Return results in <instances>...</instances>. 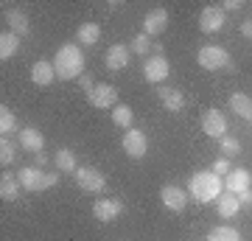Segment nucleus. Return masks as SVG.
Wrapping results in <instances>:
<instances>
[{"label": "nucleus", "mask_w": 252, "mask_h": 241, "mask_svg": "<svg viewBox=\"0 0 252 241\" xmlns=\"http://www.w3.org/2000/svg\"><path fill=\"white\" fill-rule=\"evenodd\" d=\"M219 143H221V152H224V157H235V154H241V143L235 140V138H227V135H224Z\"/></svg>", "instance_id": "nucleus-31"}, {"label": "nucleus", "mask_w": 252, "mask_h": 241, "mask_svg": "<svg viewBox=\"0 0 252 241\" xmlns=\"http://www.w3.org/2000/svg\"><path fill=\"white\" fill-rule=\"evenodd\" d=\"M129 56H132V51H129V45H109L107 48V56H104V62H107L109 70H124L126 65H129Z\"/></svg>", "instance_id": "nucleus-16"}, {"label": "nucleus", "mask_w": 252, "mask_h": 241, "mask_svg": "<svg viewBox=\"0 0 252 241\" xmlns=\"http://www.w3.org/2000/svg\"><path fill=\"white\" fill-rule=\"evenodd\" d=\"M207 241H241V233L230 227V224H219L207 233Z\"/></svg>", "instance_id": "nucleus-27"}, {"label": "nucleus", "mask_w": 252, "mask_h": 241, "mask_svg": "<svg viewBox=\"0 0 252 241\" xmlns=\"http://www.w3.org/2000/svg\"><path fill=\"white\" fill-rule=\"evenodd\" d=\"M230 109H233L238 118H244V121H252V99L250 96L233 93V96H230Z\"/></svg>", "instance_id": "nucleus-22"}, {"label": "nucleus", "mask_w": 252, "mask_h": 241, "mask_svg": "<svg viewBox=\"0 0 252 241\" xmlns=\"http://www.w3.org/2000/svg\"><path fill=\"white\" fill-rule=\"evenodd\" d=\"M79 84H81V90H84L87 96H90V93H93V87H95V84H93V79H90V76H87V73H84V76H81V79H79Z\"/></svg>", "instance_id": "nucleus-35"}, {"label": "nucleus", "mask_w": 252, "mask_h": 241, "mask_svg": "<svg viewBox=\"0 0 252 241\" xmlns=\"http://www.w3.org/2000/svg\"><path fill=\"white\" fill-rule=\"evenodd\" d=\"M20 191H23L20 179L14 174H3V179H0V197L6 202H14V199H20Z\"/></svg>", "instance_id": "nucleus-23"}, {"label": "nucleus", "mask_w": 252, "mask_h": 241, "mask_svg": "<svg viewBox=\"0 0 252 241\" xmlns=\"http://www.w3.org/2000/svg\"><path fill=\"white\" fill-rule=\"evenodd\" d=\"M73 179H76V185H79L81 191H87V194H101V191H107L104 174H101L98 169H90V166H79L76 174H73Z\"/></svg>", "instance_id": "nucleus-5"}, {"label": "nucleus", "mask_w": 252, "mask_h": 241, "mask_svg": "<svg viewBox=\"0 0 252 241\" xmlns=\"http://www.w3.org/2000/svg\"><path fill=\"white\" fill-rule=\"evenodd\" d=\"M160 101H162V107L168 109V112H180V109L185 107V96H182L177 87H168V84L160 87Z\"/></svg>", "instance_id": "nucleus-19"}, {"label": "nucleus", "mask_w": 252, "mask_h": 241, "mask_svg": "<svg viewBox=\"0 0 252 241\" xmlns=\"http://www.w3.org/2000/svg\"><path fill=\"white\" fill-rule=\"evenodd\" d=\"M112 124L121 126V129H132V124H135V112H132V107L118 104V107L112 109Z\"/></svg>", "instance_id": "nucleus-26"}, {"label": "nucleus", "mask_w": 252, "mask_h": 241, "mask_svg": "<svg viewBox=\"0 0 252 241\" xmlns=\"http://www.w3.org/2000/svg\"><path fill=\"white\" fill-rule=\"evenodd\" d=\"M121 146H124V152L129 154V157H135V160H140V157L149 152V140H146V135L140 132V129H126Z\"/></svg>", "instance_id": "nucleus-9"}, {"label": "nucleus", "mask_w": 252, "mask_h": 241, "mask_svg": "<svg viewBox=\"0 0 252 241\" xmlns=\"http://www.w3.org/2000/svg\"><path fill=\"white\" fill-rule=\"evenodd\" d=\"M250 185H252V177H250L247 169H233L224 179V188L230 191V194H241V191H247Z\"/></svg>", "instance_id": "nucleus-18"}, {"label": "nucleus", "mask_w": 252, "mask_h": 241, "mask_svg": "<svg viewBox=\"0 0 252 241\" xmlns=\"http://www.w3.org/2000/svg\"><path fill=\"white\" fill-rule=\"evenodd\" d=\"M101 36V28L98 23H81L79 31H76V39H79L81 45H95Z\"/></svg>", "instance_id": "nucleus-25"}, {"label": "nucleus", "mask_w": 252, "mask_h": 241, "mask_svg": "<svg viewBox=\"0 0 252 241\" xmlns=\"http://www.w3.org/2000/svg\"><path fill=\"white\" fill-rule=\"evenodd\" d=\"M235 197H238L241 207H250L252 205V188H247V191H241V194H235Z\"/></svg>", "instance_id": "nucleus-34"}, {"label": "nucleus", "mask_w": 252, "mask_h": 241, "mask_svg": "<svg viewBox=\"0 0 252 241\" xmlns=\"http://www.w3.org/2000/svg\"><path fill=\"white\" fill-rule=\"evenodd\" d=\"M238 207H241V202H238V197L235 194H221V197L216 199V210H219V216L221 219H233L235 213H238Z\"/></svg>", "instance_id": "nucleus-21"}, {"label": "nucleus", "mask_w": 252, "mask_h": 241, "mask_svg": "<svg viewBox=\"0 0 252 241\" xmlns=\"http://www.w3.org/2000/svg\"><path fill=\"white\" fill-rule=\"evenodd\" d=\"M224 9L221 6H207L202 14H199V28L205 31V34H216L224 28Z\"/></svg>", "instance_id": "nucleus-10"}, {"label": "nucleus", "mask_w": 252, "mask_h": 241, "mask_svg": "<svg viewBox=\"0 0 252 241\" xmlns=\"http://www.w3.org/2000/svg\"><path fill=\"white\" fill-rule=\"evenodd\" d=\"M221 191H224V182L213 171H196V174H190L188 194L196 202H213V199L221 197Z\"/></svg>", "instance_id": "nucleus-2"}, {"label": "nucleus", "mask_w": 252, "mask_h": 241, "mask_svg": "<svg viewBox=\"0 0 252 241\" xmlns=\"http://www.w3.org/2000/svg\"><path fill=\"white\" fill-rule=\"evenodd\" d=\"M160 199H162V205L168 207V210H174V213L185 210V202H188V197H185V191L180 185H162Z\"/></svg>", "instance_id": "nucleus-14"}, {"label": "nucleus", "mask_w": 252, "mask_h": 241, "mask_svg": "<svg viewBox=\"0 0 252 241\" xmlns=\"http://www.w3.org/2000/svg\"><path fill=\"white\" fill-rule=\"evenodd\" d=\"M14 160H17V146H14L9 138H3V140H0V163H3V169L11 166Z\"/></svg>", "instance_id": "nucleus-29"}, {"label": "nucleus", "mask_w": 252, "mask_h": 241, "mask_svg": "<svg viewBox=\"0 0 252 241\" xmlns=\"http://www.w3.org/2000/svg\"><path fill=\"white\" fill-rule=\"evenodd\" d=\"M202 129H205L207 138H224L227 132V121H224V112L221 109H207L205 115H202Z\"/></svg>", "instance_id": "nucleus-11"}, {"label": "nucleus", "mask_w": 252, "mask_h": 241, "mask_svg": "<svg viewBox=\"0 0 252 241\" xmlns=\"http://www.w3.org/2000/svg\"><path fill=\"white\" fill-rule=\"evenodd\" d=\"M17 143L26 149V152L39 154L42 149H45V135L39 132L36 126H26V129H20V140Z\"/></svg>", "instance_id": "nucleus-13"}, {"label": "nucleus", "mask_w": 252, "mask_h": 241, "mask_svg": "<svg viewBox=\"0 0 252 241\" xmlns=\"http://www.w3.org/2000/svg\"><path fill=\"white\" fill-rule=\"evenodd\" d=\"M17 51H20V36L11 34V31H3V34H0V59L6 62V59H11Z\"/></svg>", "instance_id": "nucleus-24"}, {"label": "nucleus", "mask_w": 252, "mask_h": 241, "mask_svg": "<svg viewBox=\"0 0 252 241\" xmlns=\"http://www.w3.org/2000/svg\"><path fill=\"white\" fill-rule=\"evenodd\" d=\"M87 101H90L95 109H115L118 107V90L112 87V84H95L93 87V93L87 96Z\"/></svg>", "instance_id": "nucleus-7"}, {"label": "nucleus", "mask_w": 252, "mask_h": 241, "mask_svg": "<svg viewBox=\"0 0 252 241\" xmlns=\"http://www.w3.org/2000/svg\"><path fill=\"white\" fill-rule=\"evenodd\" d=\"M34 166H36V169H45V166H48V154L45 152L34 154Z\"/></svg>", "instance_id": "nucleus-36"}, {"label": "nucleus", "mask_w": 252, "mask_h": 241, "mask_svg": "<svg viewBox=\"0 0 252 241\" xmlns=\"http://www.w3.org/2000/svg\"><path fill=\"white\" fill-rule=\"evenodd\" d=\"M124 213V202L121 199H109V197H104V199H95V205H93V216L98 219V222H115L118 216Z\"/></svg>", "instance_id": "nucleus-8"}, {"label": "nucleus", "mask_w": 252, "mask_h": 241, "mask_svg": "<svg viewBox=\"0 0 252 241\" xmlns=\"http://www.w3.org/2000/svg\"><path fill=\"white\" fill-rule=\"evenodd\" d=\"M14 129H17V118H14V112L3 104V107H0V135H3V138H9Z\"/></svg>", "instance_id": "nucleus-28"}, {"label": "nucleus", "mask_w": 252, "mask_h": 241, "mask_svg": "<svg viewBox=\"0 0 252 241\" xmlns=\"http://www.w3.org/2000/svg\"><path fill=\"white\" fill-rule=\"evenodd\" d=\"M221 9H224V14H227V11H241L244 3H241V0H224V3H221Z\"/></svg>", "instance_id": "nucleus-33"}, {"label": "nucleus", "mask_w": 252, "mask_h": 241, "mask_svg": "<svg viewBox=\"0 0 252 241\" xmlns=\"http://www.w3.org/2000/svg\"><path fill=\"white\" fill-rule=\"evenodd\" d=\"M196 62L202 65L205 70H221V68H230V70H233L230 54H227L221 45H205V48H199Z\"/></svg>", "instance_id": "nucleus-4"}, {"label": "nucleus", "mask_w": 252, "mask_h": 241, "mask_svg": "<svg viewBox=\"0 0 252 241\" xmlns=\"http://www.w3.org/2000/svg\"><path fill=\"white\" fill-rule=\"evenodd\" d=\"M6 23H9V31H11V34H17V36L31 34V20H28L26 11L9 9V11H6Z\"/></svg>", "instance_id": "nucleus-17"}, {"label": "nucleus", "mask_w": 252, "mask_h": 241, "mask_svg": "<svg viewBox=\"0 0 252 241\" xmlns=\"http://www.w3.org/2000/svg\"><path fill=\"white\" fill-rule=\"evenodd\" d=\"M54 68H56V79L62 81H73L84 76V54H81L79 45L64 42L54 56Z\"/></svg>", "instance_id": "nucleus-1"}, {"label": "nucleus", "mask_w": 252, "mask_h": 241, "mask_svg": "<svg viewBox=\"0 0 252 241\" xmlns=\"http://www.w3.org/2000/svg\"><path fill=\"white\" fill-rule=\"evenodd\" d=\"M54 163H56V169L64 171V174H76V169H79V163H76V154H73V149H67V146L56 149Z\"/></svg>", "instance_id": "nucleus-20"}, {"label": "nucleus", "mask_w": 252, "mask_h": 241, "mask_svg": "<svg viewBox=\"0 0 252 241\" xmlns=\"http://www.w3.org/2000/svg\"><path fill=\"white\" fill-rule=\"evenodd\" d=\"M17 179L23 191H48V188H54L59 182V174H45L36 166H26V169L17 171Z\"/></svg>", "instance_id": "nucleus-3"}, {"label": "nucleus", "mask_w": 252, "mask_h": 241, "mask_svg": "<svg viewBox=\"0 0 252 241\" xmlns=\"http://www.w3.org/2000/svg\"><path fill=\"white\" fill-rule=\"evenodd\" d=\"M241 34L247 36V39H252V20H244L241 23Z\"/></svg>", "instance_id": "nucleus-37"}, {"label": "nucleus", "mask_w": 252, "mask_h": 241, "mask_svg": "<svg viewBox=\"0 0 252 241\" xmlns=\"http://www.w3.org/2000/svg\"><path fill=\"white\" fill-rule=\"evenodd\" d=\"M168 73H171V65H168V59H165V56L152 54L143 62V79L152 81V84H162V81L168 79Z\"/></svg>", "instance_id": "nucleus-6"}, {"label": "nucleus", "mask_w": 252, "mask_h": 241, "mask_svg": "<svg viewBox=\"0 0 252 241\" xmlns=\"http://www.w3.org/2000/svg\"><path fill=\"white\" fill-rule=\"evenodd\" d=\"M213 174H219V177H221V174H230V160H227V157H219L216 163H213Z\"/></svg>", "instance_id": "nucleus-32"}, {"label": "nucleus", "mask_w": 252, "mask_h": 241, "mask_svg": "<svg viewBox=\"0 0 252 241\" xmlns=\"http://www.w3.org/2000/svg\"><path fill=\"white\" fill-rule=\"evenodd\" d=\"M129 51L137 54V56H146L149 51H152V39H149L146 34H137L135 39H132V45H129Z\"/></svg>", "instance_id": "nucleus-30"}, {"label": "nucleus", "mask_w": 252, "mask_h": 241, "mask_svg": "<svg viewBox=\"0 0 252 241\" xmlns=\"http://www.w3.org/2000/svg\"><path fill=\"white\" fill-rule=\"evenodd\" d=\"M56 79V68L51 59H36L34 68H31V81H34L36 87H51Z\"/></svg>", "instance_id": "nucleus-12"}, {"label": "nucleus", "mask_w": 252, "mask_h": 241, "mask_svg": "<svg viewBox=\"0 0 252 241\" xmlns=\"http://www.w3.org/2000/svg\"><path fill=\"white\" fill-rule=\"evenodd\" d=\"M168 26V11L165 9H154L143 17V34L146 36H160Z\"/></svg>", "instance_id": "nucleus-15"}]
</instances>
